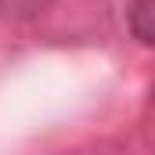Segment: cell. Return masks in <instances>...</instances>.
I'll return each mask as SVG.
<instances>
[{
  "label": "cell",
  "instance_id": "1",
  "mask_svg": "<svg viewBox=\"0 0 155 155\" xmlns=\"http://www.w3.org/2000/svg\"><path fill=\"white\" fill-rule=\"evenodd\" d=\"M130 22H134V33L144 43H155V0H134Z\"/></svg>",
  "mask_w": 155,
  "mask_h": 155
}]
</instances>
